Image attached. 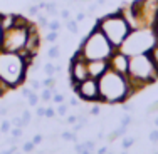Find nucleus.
I'll return each mask as SVG.
<instances>
[{"label":"nucleus","mask_w":158,"mask_h":154,"mask_svg":"<svg viewBox=\"0 0 158 154\" xmlns=\"http://www.w3.org/2000/svg\"><path fill=\"white\" fill-rule=\"evenodd\" d=\"M98 84H99V102L108 106L123 104L135 94L128 76L118 74L111 69H108L98 79Z\"/></svg>","instance_id":"nucleus-1"},{"label":"nucleus","mask_w":158,"mask_h":154,"mask_svg":"<svg viewBox=\"0 0 158 154\" xmlns=\"http://www.w3.org/2000/svg\"><path fill=\"white\" fill-rule=\"evenodd\" d=\"M128 81H130L133 92H138L148 85L155 84L158 81V70L153 64L150 52L146 54H136L130 57V67H128Z\"/></svg>","instance_id":"nucleus-2"},{"label":"nucleus","mask_w":158,"mask_h":154,"mask_svg":"<svg viewBox=\"0 0 158 154\" xmlns=\"http://www.w3.org/2000/svg\"><path fill=\"white\" fill-rule=\"evenodd\" d=\"M29 64L22 54L0 50V79L10 89H15L24 84Z\"/></svg>","instance_id":"nucleus-3"},{"label":"nucleus","mask_w":158,"mask_h":154,"mask_svg":"<svg viewBox=\"0 0 158 154\" xmlns=\"http://www.w3.org/2000/svg\"><path fill=\"white\" fill-rule=\"evenodd\" d=\"M114 50H116V47H113V44L106 39V35L96 25L79 42V47H77V52L86 61H93V59H110Z\"/></svg>","instance_id":"nucleus-4"},{"label":"nucleus","mask_w":158,"mask_h":154,"mask_svg":"<svg viewBox=\"0 0 158 154\" xmlns=\"http://www.w3.org/2000/svg\"><path fill=\"white\" fill-rule=\"evenodd\" d=\"M96 27L106 35V39L116 49H119V45L125 42V39L128 37V34L131 32V27L128 25L125 17L119 14V10H116L113 14H106L104 17L98 18Z\"/></svg>","instance_id":"nucleus-5"},{"label":"nucleus","mask_w":158,"mask_h":154,"mask_svg":"<svg viewBox=\"0 0 158 154\" xmlns=\"http://www.w3.org/2000/svg\"><path fill=\"white\" fill-rule=\"evenodd\" d=\"M29 25H31V22L27 18L17 15L15 24L10 29L3 30L2 42H0V50L22 54L25 50V44H27V39H29Z\"/></svg>","instance_id":"nucleus-6"},{"label":"nucleus","mask_w":158,"mask_h":154,"mask_svg":"<svg viewBox=\"0 0 158 154\" xmlns=\"http://www.w3.org/2000/svg\"><path fill=\"white\" fill-rule=\"evenodd\" d=\"M155 44H156V37L155 32H153V27H141V29H135L128 34L125 42L119 45V50L131 57V55L136 54L150 52Z\"/></svg>","instance_id":"nucleus-7"},{"label":"nucleus","mask_w":158,"mask_h":154,"mask_svg":"<svg viewBox=\"0 0 158 154\" xmlns=\"http://www.w3.org/2000/svg\"><path fill=\"white\" fill-rule=\"evenodd\" d=\"M73 91L81 101H86V102H99V84H98V79L88 77L82 82L73 84Z\"/></svg>","instance_id":"nucleus-8"},{"label":"nucleus","mask_w":158,"mask_h":154,"mask_svg":"<svg viewBox=\"0 0 158 154\" xmlns=\"http://www.w3.org/2000/svg\"><path fill=\"white\" fill-rule=\"evenodd\" d=\"M89 77L88 72V61L82 57L79 52L74 54V57L71 59L69 64V79H71V84H77V82H82Z\"/></svg>","instance_id":"nucleus-9"},{"label":"nucleus","mask_w":158,"mask_h":154,"mask_svg":"<svg viewBox=\"0 0 158 154\" xmlns=\"http://www.w3.org/2000/svg\"><path fill=\"white\" fill-rule=\"evenodd\" d=\"M108 64H110V69L114 70L118 74H123V76H128V67H130V55H126L125 52H121L119 49H116L111 54V57L108 59Z\"/></svg>","instance_id":"nucleus-10"},{"label":"nucleus","mask_w":158,"mask_h":154,"mask_svg":"<svg viewBox=\"0 0 158 154\" xmlns=\"http://www.w3.org/2000/svg\"><path fill=\"white\" fill-rule=\"evenodd\" d=\"M108 69H110L108 59H93V61H88V72H89V77H93V79H99Z\"/></svg>","instance_id":"nucleus-11"},{"label":"nucleus","mask_w":158,"mask_h":154,"mask_svg":"<svg viewBox=\"0 0 158 154\" xmlns=\"http://www.w3.org/2000/svg\"><path fill=\"white\" fill-rule=\"evenodd\" d=\"M64 25H66V29H67L71 34H74V35L79 32V25H77V20H76V18H67Z\"/></svg>","instance_id":"nucleus-12"},{"label":"nucleus","mask_w":158,"mask_h":154,"mask_svg":"<svg viewBox=\"0 0 158 154\" xmlns=\"http://www.w3.org/2000/svg\"><path fill=\"white\" fill-rule=\"evenodd\" d=\"M61 139H64V141L77 142V132H74V131H62V132H61Z\"/></svg>","instance_id":"nucleus-13"},{"label":"nucleus","mask_w":158,"mask_h":154,"mask_svg":"<svg viewBox=\"0 0 158 154\" xmlns=\"http://www.w3.org/2000/svg\"><path fill=\"white\" fill-rule=\"evenodd\" d=\"M20 117H22V124H24V127H25V126H29V124H31V121H32V114H31V111H29V109H22Z\"/></svg>","instance_id":"nucleus-14"},{"label":"nucleus","mask_w":158,"mask_h":154,"mask_svg":"<svg viewBox=\"0 0 158 154\" xmlns=\"http://www.w3.org/2000/svg\"><path fill=\"white\" fill-rule=\"evenodd\" d=\"M135 142H136V139H135V137H126V136H123L121 148L128 151V149H131V148H133V144H135Z\"/></svg>","instance_id":"nucleus-15"},{"label":"nucleus","mask_w":158,"mask_h":154,"mask_svg":"<svg viewBox=\"0 0 158 154\" xmlns=\"http://www.w3.org/2000/svg\"><path fill=\"white\" fill-rule=\"evenodd\" d=\"M59 45L57 44H52V47H49V50H47V57L49 59H57L59 57Z\"/></svg>","instance_id":"nucleus-16"},{"label":"nucleus","mask_w":158,"mask_h":154,"mask_svg":"<svg viewBox=\"0 0 158 154\" xmlns=\"http://www.w3.org/2000/svg\"><path fill=\"white\" fill-rule=\"evenodd\" d=\"M150 57H152V61H153V64H155V67L158 70V40H156L155 45H153V49L150 50Z\"/></svg>","instance_id":"nucleus-17"},{"label":"nucleus","mask_w":158,"mask_h":154,"mask_svg":"<svg viewBox=\"0 0 158 154\" xmlns=\"http://www.w3.org/2000/svg\"><path fill=\"white\" fill-rule=\"evenodd\" d=\"M47 24H49V17L46 15V14L40 12L39 15H37V25H39V27H46L47 29Z\"/></svg>","instance_id":"nucleus-18"},{"label":"nucleus","mask_w":158,"mask_h":154,"mask_svg":"<svg viewBox=\"0 0 158 154\" xmlns=\"http://www.w3.org/2000/svg\"><path fill=\"white\" fill-rule=\"evenodd\" d=\"M44 72H46V76L54 77V74L57 72V70H56V65H54V64L47 62V64H44Z\"/></svg>","instance_id":"nucleus-19"},{"label":"nucleus","mask_w":158,"mask_h":154,"mask_svg":"<svg viewBox=\"0 0 158 154\" xmlns=\"http://www.w3.org/2000/svg\"><path fill=\"white\" fill-rule=\"evenodd\" d=\"M10 129H12V124H10V119H3L2 124H0V131L2 134H9Z\"/></svg>","instance_id":"nucleus-20"},{"label":"nucleus","mask_w":158,"mask_h":154,"mask_svg":"<svg viewBox=\"0 0 158 154\" xmlns=\"http://www.w3.org/2000/svg\"><path fill=\"white\" fill-rule=\"evenodd\" d=\"M69 112V107L66 106L64 102H61V104H57V109H56V114L57 116H61V117H64V116Z\"/></svg>","instance_id":"nucleus-21"},{"label":"nucleus","mask_w":158,"mask_h":154,"mask_svg":"<svg viewBox=\"0 0 158 154\" xmlns=\"http://www.w3.org/2000/svg\"><path fill=\"white\" fill-rule=\"evenodd\" d=\"M47 29H49V30H54V32H59V30H61V22L56 20V18H54V20H49Z\"/></svg>","instance_id":"nucleus-22"},{"label":"nucleus","mask_w":158,"mask_h":154,"mask_svg":"<svg viewBox=\"0 0 158 154\" xmlns=\"http://www.w3.org/2000/svg\"><path fill=\"white\" fill-rule=\"evenodd\" d=\"M57 39H59V32H54V30H49V34L46 35V40L51 42V44H56Z\"/></svg>","instance_id":"nucleus-23"},{"label":"nucleus","mask_w":158,"mask_h":154,"mask_svg":"<svg viewBox=\"0 0 158 154\" xmlns=\"http://www.w3.org/2000/svg\"><path fill=\"white\" fill-rule=\"evenodd\" d=\"M133 116H130V114H125L123 116L121 119H119V124H121V126H126V127H130V124H133Z\"/></svg>","instance_id":"nucleus-24"},{"label":"nucleus","mask_w":158,"mask_h":154,"mask_svg":"<svg viewBox=\"0 0 158 154\" xmlns=\"http://www.w3.org/2000/svg\"><path fill=\"white\" fill-rule=\"evenodd\" d=\"M96 144H98V142L94 141V139H88V141H84V148H86V151H93V152H96Z\"/></svg>","instance_id":"nucleus-25"},{"label":"nucleus","mask_w":158,"mask_h":154,"mask_svg":"<svg viewBox=\"0 0 158 154\" xmlns=\"http://www.w3.org/2000/svg\"><path fill=\"white\" fill-rule=\"evenodd\" d=\"M27 102H29V106L37 107V104H39V92H34L31 97H27Z\"/></svg>","instance_id":"nucleus-26"},{"label":"nucleus","mask_w":158,"mask_h":154,"mask_svg":"<svg viewBox=\"0 0 158 154\" xmlns=\"http://www.w3.org/2000/svg\"><path fill=\"white\" fill-rule=\"evenodd\" d=\"M22 151H24V154L25 152H32L34 149H35V144H34L32 141H27V142H24V144H22Z\"/></svg>","instance_id":"nucleus-27"},{"label":"nucleus","mask_w":158,"mask_h":154,"mask_svg":"<svg viewBox=\"0 0 158 154\" xmlns=\"http://www.w3.org/2000/svg\"><path fill=\"white\" fill-rule=\"evenodd\" d=\"M27 12H29V15H39V14H40V9H39V3H32V5L31 7H29V9H27Z\"/></svg>","instance_id":"nucleus-28"},{"label":"nucleus","mask_w":158,"mask_h":154,"mask_svg":"<svg viewBox=\"0 0 158 154\" xmlns=\"http://www.w3.org/2000/svg\"><path fill=\"white\" fill-rule=\"evenodd\" d=\"M9 134L14 136V137H22V134H24V127H12Z\"/></svg>","instance_id":"nucleus-29"},{"label":"nucleus","mask_w":158,"mask_h":154,"mask_svg":"<svg viewBox=\"0 0 158 154\" xmlns=\"http://www.w3.org/2000/svg\"><path fill=\"white\" fill-rule=\"evenodd\" d=\"M148 139H150L152 144H158V127H156V129H153L152 132L148 134Z\"/></svg>","instance_id":"nucleus-30"},{"label":"nucleus","mask_w":158,"mask_h":154,"mask_svg":"<svg viewBox=\"0 0 158 154\" xmlns=\"http://www.w3.org/2000/svg\"><path fill=\"white\" fill-rule=\"evenodd\" d=\"M42 84H44V87H56V81L51 76H47V79H44Z\"/></svg>","instance_id":"nucleus-31"},{"label":"nucleus","mask_w":158,"mask_h":154,"mask_svg":"<svg viewBox=\"0 0 158 154\" xmlns=\"http://www.w3.org/2000/svg\"><path fill=\"white\" fill-rule=\"evenodd\" d=\"M31 87L37 92L39 89H44V84H42L40 81H34V79H31Z\"/></svg>","instance_id":"nucleus-32"},{"label":"nucleus","mask_w":158,"mask_h":154,"mask_svg":"<svg viewBox=\"0 0 158 154\" xmlns=\"http://www.w3.org/2000/svg\"><path fill=\"white\" fill-rule=\"evenodd\" d=\"M34 92H35V91H34L32 87H22V92L20 94H22V97H24V99H27V97H31Z\"/></svg>","instance_id":"nucleus-33"},{"label":"nucleus","mask_w":158,"mask_h":154,"mask_svg":"<svg viewBox=\"0 0 158 154\" xmlns=\"http://www.w3.org/2000/svg\"><path fill=\"white\" fill-rule=\"evenodd\" d=\"M9 91H12V89H10L9 85H7L5 82H3L2 79H0V97H2V96H3V94H5V92H9Z\"/></svg>","instance_id":"nucleus-34"},{"label":"nucleus","mask_w":158,"mask_h":154,"mask_svg":"<svg viewBox=\"0 0 158 154\" xmlns=\"http://www.w3.org/2000/svg\"><path fill=\"white\" fill-rule=\"evenodd\" d=\"M59 17H61L62 20H67V18H71L69 9H62V10H59Z\"/></svg>","instance_id":"nucleus-35"},{"label":"nucleus","mask_w":158,"mask_h":154,"mask_svg":"<svg viewBox=\"0 0 158 154\" xmlns=\"http://www.w3.org/2000/svg\"><path fill=\"white\" fill-rule=\"evenodd\" d=\"M98 9H99V5H98L96 2H91V3H88V14H94Z\"/></svg>","instance_id":"nucleus-36"},{"label":"nucleus","mask_w":158,"mask_h":154,"mask_svg":"<svg viewBox=\"0 0 158 154\" xmlns=\"http://www.w3.org/2000/svg\"><path fill=\"white\" fill-rule=\"evenodd\" d=\"M56 116V109L54 107H46V119H52Z\"/></svg>","instance_id":"nucleus-37"},{"label":"nucleus","mask_w":158,"mask_h":154,"mask_svg":"<svg viewBox=\"0 0 158 154\" xmlns=\"http://www.w3.org/2000/svg\"><path fill=\"white\" fill-rule=\"evenodd\" d=\"M35 114H37V117H46V107H44V106H37Z\"/></svg>","instance_id":"nucleus-38"},{"label":"nucleus","mask_w":158,"mask_h":154,"mask_svg":"<svg viewBox=\"0 0 158 154\" xmlns=\"http://www.w3.org/2000/svg\"><path fill=\"white\" fill-rule=\"evenodd\" d=\"M52 101H54L56 104H61V102H64V96H62V94H57V92H56L54 96H52Z\"/></svg>","instance_id":"nucleus-39"},{"label":"nucleus","mask_w":158,"mask_h":154,"mask_svg":"<svg viewBox=\"0 0 158 154\" xmlns=\"http://www.w3.org/2000/svg\"><path fill=\"white\" fill-rule=\"evenodd\" d=\"M74 151H76L77 154H82L86 151V148H84V142H81V144H76V148H74Z\"/></svg>","instance_id":"nucleus-40"},{"label":"nucleus","mask_w":158,"mask_h":154,"mask_svg":"<svg viewBox=\"0 0 158 154\" xmlns=\"http://www.w3.org/2000/svg\"><path fill=\"white\" fill-rule=\"evenodd\" d=\"M66 122L71 124V126H73V124H76V122H77V116H67Z\"/></svg>","instance_id":"nucleus-41"},{"label":"nucleus","mask_w":158,"mask_h":154,"mask_svg":"<svg viewBox=\"0 0 158 154\" xmlns=\"http://www.w3.org/2000/svg\"><path fill=\"white\" fill-rule=\"evenodd\" d=\"M84 18H86V14H84V12H77V14H76L77 24H79V22H84Z\"/></svg>","instance_id":"nucleus-42"},{"label":"nucleus","mask_w":158,"mask_h":154,"mask_svg":"<svg viewBox=\"0 0 158 154\" xmlns=\"http://www.w3.org/2000/svg\"><path fill=\"white\" fill-rule=\"evenodd\" d=\"M32 142H34V144H40V142H42V136H40V134H35V136H34L32 137Z\"/></svg>","instance_id":"nucleus-43"},{"label":"nucleus","mask_w":158,"mask_h":154,"mask_svg":"<svg viewBox=\"0 0 158 154\" xmlns=\"http://www.w3.org/2000/svg\"><path fill=\"white\" fill-rule=\"evenodd\" d=\"M7 114H9V109L5 106H0V116H7Z\"/></svg>","instance_id":"nucleus-44"},{"label":"nucleus","mask_w":158,"mask_h":154,"mask_svg":"<svg viewBox=\"0 0 158 154\" xmlns=\"http://www.w3.org/2000/svg\"><path fill=\"white\" fill-rule=\"evenodd\" d=\"M89 114H91V116H93V114H94V116H98V114H99V107H98V106H94V107L91 109V111H89Z\"/></svg>","instance_id":"nucleus-45"},{"label":"nucleus","mask_w":158,"mask_h":154,"mask_svg":"<svg viewBox=\"0 0 158 154\" xmlns=\"http://www.w3.org/2000/svg\"><path fill=\"white\" fill-rule=\"evenodd\" d=\"M106 151H108V146H103V148H99L96 151V154H106Z\"/></svg>","instance_id":"nucleus-46"},{"label":"nucleus","mask_w":158,"mask_h":154,"mask_svg":"<svg viewBox=\"0 0 158 154\" xmlns=\"http://www.w3.org/2000/svg\"><path fill=\"white\" fill-rule=\"evenodd\" d=\"M69 102H71V106H74V107H77V104H79V101H77V96H76V97H73V99H71V101H69Z\"/></svg>","instance_id":"nucleus-47"},{"label":"nucleus","mask_w":158,"mask_h":154,"mask_svg":"<svg viewBox=\"0 0 158 154\" xmlns=\"http://www.w3.org/2000/svg\"><path fill=\"white\" fill-rule=\"evenodd\" d=\"M153 32H155V37H156V40H158V22L153 25Z\"/></svg>","instance_id":"nucleus-48"},{"label":"nucleus","mask_w":158,"mask_h":154,"mask_svg":"<svg viewBox=\"0 0 158 154\" xmlns=\"http://www.w3.org/2000/svg\"><path fill=\"white\" fill-rule=\"evenodd\" d=\"M96 3H98V5H104V3H106V0H96Z\"/></svg>","instance_id":"nucleus-49"},{"label":"nucleus","mask_w":158,"mask_h":154,"mask_svg":"<svg viewBox=\"0 0 158 154\" xmlns=\"http://www.w3.org/2000/svg\"><path fill=\"white\" fill-rule=\"evenodd\" d=\"M2 35H3V29H2V25H0V42H2Z\"/></svg>","instance_id":"nucleus-50"},{"label":"nucleus","mask_w":158,"mask_h":154,"mask_svg":"<svg viewBox=\"0 0 158 154\" xmlns=\"http://www.w3.org/2000/svg\"><path fill=\"white\" fill-rule=\"evenodd\" d=\"M153 122H155V126H156V127H158V114H156V116H155V121H153Z\"/></svg>","instance_id":"nucleus-51"},{"label":"nucleus","mask_w":158,"mask_h":154,"mask_svg":"<svg viewBox=\"0 0 158 154\" xmlns=\"http://www.w3.org/2000/svg\"><path fill=\"white\" fill-rule=\"evenodd\" d=\"M82 154H96V152H93V151H84Z\"/></svg>","instance_id":"nucleus-52"},{"label":"nucleus","mask_w":158,"mask_h":154,"mask_svg":"<svg viewBox=\"0 0 158 154\" xmlns=\"http://www.w3.org/2000/svg\"><path fill=\"white\" fill-rule=\"evenodd\" d=\"M106 154H114V152H113V151H110V149H108V151H106Z\"/></svg>","instance_id":"nucleus-53"},{"label":"nucleus","mask_w":158,"mask_h":154,"mask_svg":"<svg viewBox=\"0 0 158 154\" xmlns=\"http://www.w3.org/2000/svg\"><path fill=\"white\" fill-rule=\"evenodd\" d=\"M121 154H128V151H126V149H123V152Z\"/></svg>","instance_id":"nucleus-54"},{"label":"nucleus","mask_w":158,"mask_h":154,"mask_svg":"<svg viewBox=\"0 0 158 154\" xmlns=\"http://www.w3.org/2000/svg\"><path fill=\"white\" fill-rule=\"evenodd\" d=\"M35 2H47V0H35Z\"/></svg>","instance_id":"nucleus-55"},{"label":"nucleus","mask_w":158,"mask_h":154,"mask_svg":"<svg viewBox=\"0 0 158 154\" xmlns=\"http://www.w3.org/2000/svg\"><path fill=\"white\" fill-rule=\"evenodd\" d=\"M153 154H158V152H153Z\"/></svg>","instance_id":"nucleus-56"},{"label":"nucleus","mask_w":158,"mask_h":154,"mask_svg":"<svg viewBox=\"0 0 158 154\" xmlns=\"http://www.w3.org/2000/svg\"><path fill=\"white\" fill-rule=\"evenodd\" d=\"M0 134H2V131H0Z\"/></svg>","instance_id":"nucleus-57"},{"label":"nucleus","mask_w":158,"mask_h":154,"mask_svg":"<svg viewBox=\"0 0 158 154\" xmlns=\"http://www.w3.org/2000/svg\"><path fill=\"white\" fill-rule=\"evenodd\" d=\"M156 22H158V18H156Z\"/></svg>","instance_id":"nucleus-58"}]
</instances>
